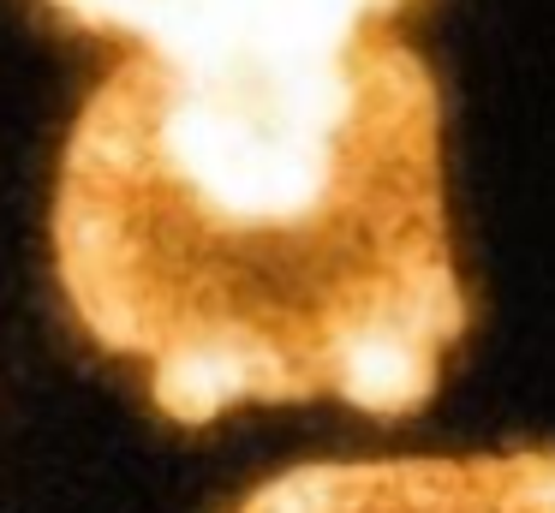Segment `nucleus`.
Returning a JSON list of instances; mask_svg holds the SVG:
<instances>
[{
  "label": "nucleus",
  "instance_id": "f257e3e1",
  "mask_svg": "<svg viewBox=\"0 0 555 513\" xmlns=\"http://www.w3.org/2000/svg\"><path fill=\"white\" fill-rule=\"evenodd\" d=\"M54 274L185 429L287 400L424 412L472 329L436 72L383 24L317 54L120 60L66 131Z\"/></svg>",
  "mask_w": 555,
  "mask_h": 513
},
{
  "label": "nucleus",
  "instance_id": "f03ea898",
  "mask_svg": "<svg viewBox=\"0 0 555 513\" xmlns=\"http://www.w3.org/2000/svg\"><path fill=\"white\" fill-rule=\"evenodd\" d=\"M233 513H555V448L305 460Z\"/></svg>",
  "mask_w": 555,
  "mask_h": 513
},
{
  "label": "nucleus",
  "instance_id": "7ed1b4c3",
  "mask_svg": "<svg viewBox=\"0 0 555 513\" xmlns=\"http://www.w3.org/2000/svg\"><path fill=\"white\" fill-rule=\"evenodd\" d=\"M73 30L156 60H245L347 48L412 0H42Z\"/></svg>",
  "mask_w": 555,
  "mask_h": 513
}]
</instances>
